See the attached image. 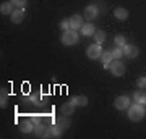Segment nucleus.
<instances>
[{
    "label": "nucleus",
    "mask_w": 146,
    "mask_h": 139,
    "mask_svg": "<svg viewBox=\"0 0 146 139\" xmlns=\"http://www.w3.org/2000/svg\"><path fill=\"white\" fill-rule=\"evenodd\" d=\"M122 49H123V55H125L127 58H135L136 55H138V47H135V45L127 44V45L122 47Z\"/></svg>",
    "instance_id": "obj_11"
},
{
    "label": "nucleus",
    "mask_w": 146,
    "mask_h": 139,
    "mask_svg": "<svg viewBox=\"0 0 146 139\" xmlns=\"http://www.w3.org/2000/svg\"><path fill=\"white\" fill-rule=\"evenodd\" d=\"M114 16L117 20H127L128 18V10H125V8H117L114 11Z\"/></svg>",
    "instance_id": "obj_21"
},
{
    "label": "nucleus",
    "mask_w": 146,
    "mask_h": 139,
    "mask_svg": "<svg viewBox=\"0 0 146 139\" xmlns=\"http://www.w3.org/2000/svg\"><path fill=\"white\" fill-rule=\"evenodd\" d=\"M110 73L114 74V76H122L123 73H125V65L120 62V60H114V62L110 63Z\"/></svg>",
    "instance_id": "obj_4"
},
{
    "label": "nucleus",
    "mask_w": 146,
    "mask_h": 139,
    "mask_svg": "<svg viewBox=\"0 0 146 139\" xmlns=\"http://www.w3.org/2000/svg\"><path fill=\"white\" fill-rule=\"evenodd\" d=\"M60 29H62V31H68V29H70V20L60 21Z\"/></svg>",
    "instance_id": "obj_26"
},
{
    "label": "nucleus",
    "mask_w": 146,
    "mask_h": 139,
    "mask_svg": "<svg viewBox=\"0 0 146 139\" xmlns=\"http://www.w3.org/2000/svg\"><path fill=\"white\" fill-rule=\"evenodd\" d=\"M114 42H115V45L117 47H125L127 45V41H125V37L123 36H117L114 39Z\"/></svg>",
    "instance_id": "obj_24"
},
{
    "label": "nucleus",
    "mask_w": 146,
    "mask_h": 139,
    "mask_svg": "<svg viewBox=\"0 0 146 139\" xmlns=\"http://www.w3.org/2000/svg\"><path fill=\"white\" fill-rule=\"evenodd\" d=\"M93 37H94V41L98 42V44H102V42L106 41V32L101 31V29H98V31L93 34Z\"/></svg>",
    "instance_id": "obj_22"
},
{
    "label": "nucleus",
    "mask_w": 146,
    "mask_h": 139,
    "mask_svg": "<svg viewBox=\"0 0 146 139\" xmlns=\"http://www.w3.org/2000/svg\"><path fill=\"white\" fill-rule=\"evenodd\" d=\"M112 57H114V60H120V58L123 57V49H122V47L114 49V50H112Z\"/></svg>",
    "instance_id": "obj_23"
},
{
    "label": "nucleus",
    "mask_w": 146,
    "mask_h": 139,
    "mask_svg": "<svg viewBox=\"0 0 146 139\" xmlns=\"http://www.w3.org/2000/svg\"><path fill=\"white\" fill-rule=\"evenodd\" d=\"M23 102H29L33 105H41V100H39V94H31V96H25Z\"/></svg>",
    "instance_id": "obj_20"
},
{
    "label": "nucleus",
    "mask_w": 146,
    "mask_h": 139,
    "mask_svg": "<svg viewBox=\"0 0 146 139\" xmlns=\"http://www.w3.org/2000/svg\"><path fill=\"white\" fill-rule=\"evenodd\" d=\"M34 126H36V125L31 121V118L23 120V121L20 123V129L23 131V133H34Z\"/></svg>",
    "instance_id": "obj_13"
},
{
    "label": "nucleus",
    "mask_w": 146,
    "mask_h": 139,
    "mask_svg": "<svg viewBox=\"0 0 146 139\" xmlns=\"http://www.w3.org/2000/svg\"><path fill=\"white\" fill-rule=\"evenodd\" d=\"M31 121H33L34 125L41 123V121H42V115H33V117H31Z\"/></svg>",
    "instance_id": "obj_29"
},
{
    "label": "nucleus",
    "mask_w": 146,
    "mask_h": 139,
    "mask_svg": "<svg viewBox=\"0 0 146 139\" xmlns=\"http://www.w3.org/2000/svg\"><path fill=\"white\" fill-rule=\"evenodd\" d=\"M114 105L117 110H127V108L130 107V97L128 96H119L114 100Z\"/></svg>",
    "instance_id": "obj_5"
},
{
    "label": "nucleus",
    "mask_w": 146,
    "mask_h": 139,
    "mask_svg": "<svg viewBox=\"0 0 146 139\" xmlns=\"http://www.w3.org/2000/svg\"><path fill=\"white\" fill-rule=\"evenodd\" d=\"M54 125L55 126H58L60 129H68L70 128V120H68V117H58V118H55L54 120Z\"/></svg>",
    "instance_id": "obj_12"
},
{
    "label": "nucleus",
    "mask_w": 146,
    "mask_h": 139,
    "mask_svg": "<svg viewBox=\"0 0 146 139\" xmlns=\"http://www.w3.org/2000/svg\"><path fill=\"white\" fill-rule=\"evenodd\" d=\"M136 86H138L140 89L146 88V76H143V78H138V81H136Z\"/></svg>",
    "instance_id": "obj_28"
},
{
    "label": "nucleus",
    "mask_w": 146,
    "mask_h": 139,
    "mask_svg": "<svg viewBox=\"0 0 146 139\" xmlns=\"http://www.w3.org/2000/svg\"><path fill=\"white\" fill-rule=\"evenodd\" d=\"M75 108H76V105H75L72 100H68V102L62 103L60 112H62V115H65V117H72V115L75 113Z\"/></svg>",
    "instance_id": "obj_9"
},
{
    "label": "nucleus",
    "mask_w": 146,
    "mask_h": 139,
    "mask_svg": "<svg viewBox=\"0 0 146 139\" xmlns=\"http://www.w3.org/2000/svg\"><path fill=\"white\" fill-rule=\"evenodd\" d=\"M101 60H102V65H104L106 70L110 68V63H112V60H114V57H112V50H104V52H102Z\"/></svg>",
    "instance_id": "obj_14"
},
{
    "label": "nucleus",
    "mask_w": 146,
    "mask_h": 139,
    "mask_svg": "<svg viewBox=\"0 0 146 139\" xmlns=\"http://www.w3.org/2000/svg\"><path fill=\"white\" fill-rule=\"evenodd\" d=\"M98 15H99V10H98V7L94 5V3H91V5H88L86 8H84L83 18H84V20H88V21H93Z\"/></svg>",
    "instance_id": "obj_6"
},
{
    "label": "nucleus",
    "mask_w": 146,
    "mask_h": 139,
    "mask_svg": "<svg viewBox=\"0 0 146 139\" xmlns=\"http://www.w3.org/2000/svg\"><path fill=\"white\" fill-rule=\"evenodd\" d=\"M145 115H146L145 105H141V103H135V105L128 107V118L131 121H141L145 118Z\"/></svg>",
    "instance_id": "obj_1"
},
{
    "label": "nucleus",
    "mask_w": 146,
    "mask_h": 139,
    "mask_svg": "<svg viewBox=\"0 0 146 139\" xmlns=\"http://www.w3.org/2000/svg\"><path fill=\"white\" fill-rule=\"evenodd\" d=\"M78 41H80L78 31H75V29L63 31V34H62V44L63 45H75Z\"/></svg>",
    "instance_id": "obj_2"
},
{
    "label": "nucleus",
    "mask_w": 146,
    "mask_h": 139,
    "mask_svg": "<svg viewBox=\"0 0 146 139\" xmlns=\"http://www.w3.org/2000/svg\"><path fill=\"white\" fill-rule=\"evenodd\" d=\"M70 100H72L76 107H86V105H88V97H86V96H73Z\"/></svg>",
    "instance_id": "obj_15"
},
{
    "label": "nucleus",
    "mask_w": 146,
    "mask_h": 139,
    "mask_svg": "<svg viewBox=\"0 0 146 139\" xmlns=\"http://www.w3.org/2000/svg\"><path fill=\"white\" fill-rule=\"evenodd\" d=\"M133 100H135V103L146 105V92L145 91H136L135 96H133Z\"/></svg>",
    "instance_id": "obj_18"
},
{
    "label": "nucleus",
    "mask_w": 146,
    "mask_h": 139,
    "mask_svg": "<svg viewBox=\"0 0 146 139\" xmlns=\"http://www.w3.org/2000/svg\"><path fill=\"white\" fill-rule=\"evenodd\" d=\"M10 2L16 7V8H25L26 3H28V0H10Z\"/></svg>",
    "instance_id": "obj_25"
},
{
    "label": "nucleus",
    "mask_w": 146,
    "mask_h": 139,
    "mask_svg": "<svg viewBox=\"0 0 146 139\" xmlns=\"http://www.w3.org/2000/svg\"><path fill=\"white\" fill-rule=\"evenodd\" d=\"M34 134H36V138H49V126L41 123H37L34 126Z\"/></svg>",
    "instance_id": "obj_8"
},
{
    "label": "nucleus",
    "mask_w": 146,
    "mask_h": 139,
    "mask_svg": "<svg viewBox=\"0 0 146 139\" xmlns=\"http://www.w3.org/2000/svg\"><path fill=\"white\" fill-rule=\"evenodd\" d=\"M102 52H104V50H102L101 44L94 42V44H91V45L86 49V57H88L89 60H98V58H101Z\"/></svg>",
    "instance_id": "obj_3"
},
{
    "label": "nucleus",
    "mask_w": 146,
    "mask_h": 139,
    "mask_svg": "<svg viewBox=\"0 0 146 139\" xmlns=\"http://www.w3.org/2000/svg\"><path fill=\"white\" fill-rule=\"evenodd\" d=\"M83 16L81 15H73L70 18V29H75V31H78L81 29V26H83Z\"/></svg>",
    "instance_id": "obj_10"
},
{
    "label": "nucleus",
    "mask_w": 146,
    "mask_h": 139,
    "mask_svg": "<svg viewBox=\"0 0 146 139\" xmlns=\"http://www.w3.org/2000/svg\"><path fill=\"white\" fill-rule=\"evenodd\" d=\"M10 20L13 24H20L25 21V8H15L13 13L10 15Z\"/></svg>",
    "instance_id": "obj_7"
},
{
    "label": "nucleus",
    "mask_w": 146,
    "mask_h": 139,
    "mask_svg": "<svg viewBox=\"0 0 146 139\" xmlns=\"http://www.w3.org/2000/svg\"><path fill=\"white\" fill-rule=\"evenodd\" d=\"M63 133V129H60L58 126L52 125V126H49V138H60Z\"/></svg>",
    "instance_id": "obj_19"
},
{
    "label": "nucleus",
    "mask_w": 146,
    "mask_h": 139,
    "mask_svg": "<svg viewBox=\"0 0 146 139\" xmlns=\"http://www.w3.org/2000/svg\"><path fill=\"white\" fill-rule=\"evenodd\" d=\"M94 32H96V29H94V26L91 24V23H86V24L81 26V36H93Z\"/></svg>",
    "instance_id": "obj_17"
},
{
    "label": "nucleus",
    "mask_w": 146,
    "mask_h": 139,
    "mask_svg": "<svg viewBox=\"0 0 146 139\" xmlns=\"http://www.w3.org/2000/svg\"><path fill=\"white\" fill-rule=\"evenodd\" d=\"M0 107L2 108L7 107V94L3 92V89H2V92H0Z\"/></svg>",
    "instance_id": "obj_27"
},
{
    "label": "nucleus",
    "mask_w": 146,
    "mask_h": 139,
    "mask_svg": "<svg viewBox=\"0 0 146 139\" xmlns=\"http://www.w3.org/2000/svg\"><path fill=\"white\" fill-rule=\"evenodd\" d=\"M15 10V5L11 3V2H3L2 5H0V13L2 15H11Z\"/></svg>",
    "instance_id": "obj_16"
}]
</instances>
